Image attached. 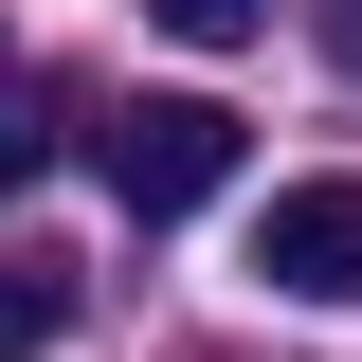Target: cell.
Masks as SVG:
<instances>
[{
  "mask_svg": "<svg viewBox=\"0 0 362 362\" xmlns=\"http://www.w3.org/2000/svg\"><path fill=\"white\" fill-rule=\"evenodd\" d=\"M54 326H73V272L54 254H0V362H37Z\"/></svg>",
  "mask_w": 362,
  "mask_h": 362,
  "instance_id": "obj_3",
  "label": "cell"
},
{
  "mask_svg": "<svg viewBox=\"0 0 362 362\" xmlns=\"http://www.w3.org/2000/svg\"><path fill=\"white\" fill-rule=\"evenodd\" d=\"M163 18H181L199 54H218V37H254V0H163Z\"/></svg>",
  "mask_w": 362,
  "mask_h": 362,
  "instance_id": "obj_4",
  "label": "cell"
},
{
  "mask_svg": "<svg viewBox=\"0 0 362 362\" xmlns=\"http://www.w3.org/2000/svg\"><path fill=\"white\" fill-rule=\"evenodd\" d=\"M18 181H37V127H0V199H18Z\"/></svg>",
  "mask_w": 362,
  "mask_h": 362,
  "instance_id": "obj_5",
  "label": "cell"
},
{
  "mask_svg": "<svg viewBox=\"0 0 362 362\" xmlns=\"http://www.w3.org/2000/svg\"><path fill=\"white\" fill-rule=\"evenodd\" d=\"M326 54H344V73H362V0H326Z\"/></svg>",
  "mask_w": 362,
  "mask_h": 362,
  "instance_id": "obj_6",
  "label": "cell"
},
{
  "mask_svg": "<svg viewBox=\"0 0 362 362\" xmlns=\"http://www.w3.org/2000/svg\"><path fill=\"white\" fill-rule=\"evenodd\" d=\"M90 181H109L127 218H199L235 181V109L218 90H127V109H90Z\"/></svg>",
  "mask_w": 362,
  "mask_h": 362,
  "instance_id": "obj_1",
  "label": "cell"
},
{
  "mask_svg": "<svg viewBox=\"0 0 362 362\" xmlns=\"http://www.w3.org/2000/svg\"><path fill=\"white\" fill-rule=\"evenodd\" d=\"M254 272L290 290V308H362V181H272Z\"/></svg>",
  "mask_w": 362,
  "mask_h": 362,
  "instance_id": "obj_2",
  "label": "cell"
}]
</instances>
